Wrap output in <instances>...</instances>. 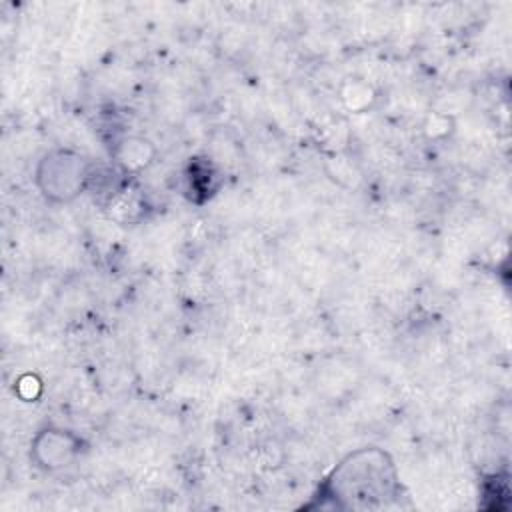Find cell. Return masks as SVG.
Masks as SVG:
<instances>
[{"mask_svg":"<svg viewBox=\"0 0 512 512\" xmlns=\"http://www.w3.org/2000/svg\"><path fill=\"white\" fill-rule=\"evenodd\" d=\"M320 506L340 510H378L400 496V476L392 456L378 446L346 454L322 480Z\"/></svg>","mask_w":512,"mask_h":512,"instance_id":"obj_1","label":"cell"},{"mask_svg":"<svg viewBox=\"0 0 512 512\" xmlns=\"http://www.w3.org/2000/svg\"><path fill=\"white\" fill-rule=\"evenodd\" d=\"M94 160L86 154L54 146L46 150L34 168V186L50 204H70L90 190Z\"/></svg>","mask_w":512,"mask_h":512,"instance_id":"obj_2","label":"cell"},{"mask_svg":"<svg viewBox=\"0 0 512 512\" xmlns=\"http://www.w3.org/2000/svg\"><path fill=\"white\" fill-rule=\"evenodd\" d=\"M86 450V440L62 426H44L30 440V460L44 472H60L74 466Z\"/></svg>","mask_w":512,"mask_h":512,"instance_id":"obj_3","label":"cell"},{"mask_svg":"<svg viewBox=\"0 0 512 512\" xmlns=\"http://www.w3.org/2000/svg\"><path fill=\"white\" fill-rule=\"evenodd\" d=\"M224 174L208 156L188 158L182 170V192L188 202L202 206L210 202L222 188Z\"/></svg>","mask_w":512,"mask_h":512,"instance_id":"obj_4","label":"cell"},{"mask_svg":"<svg viewBox=\"0 0 512 512\" xmlns=\"http://www.w3.org/2000/svg\"><path fill=\"white\" fill-rule=\"evenodd\" d=\"M156 154L158 150L154 142L140 134H122L110 144L112 164L130 178L148 170L154 164Z\"/></svg>","mask_w":512,"mask_h":512,"instance_id":"obj_5","label":"cell"},{"mask_svg":"<svg viewBox=\"0 0 512 512\" xmlns=\"http://www.w3.org/2000/svg\"><path fill=\"white\" fill-rule=\"evenodd\" d=\"M338 96H340L342 106L354 114H364V112L372 110L378 100V92L374 90V86L362 78L344 80L340 84Z\"/></svg>","mask_w":512,"mask_h":512,"instance_id":"obj_6","label":"cell"},{"mask_svg":"<svg viewBox=\"0 0 512 512\" xmlns=\"http://www.w3.org/2000/svg\"><path fill=\"white\" fill-rule=\"evenodd\" d=\"M454 130V120L446 112H432L424 122V134L428 138H446Z\"/></svg>","mask_w":512,"mask_h":512,"instance_id":"obj_7","label":"cell"},{"mask_svg":"<svg viewBox=\"0 0 512 512\" xmlns=\"http://www.w3.org/2000/svg\"><path fill=\"white\" fill-rule=\"evenodd\" d=\"M14 392L24 400V402H32L40 396L42 392V382L36 374H22L16 382H14Z\"/></svg>","mask_w":512,"mask_h":512,"instance_id":"obj_8","label":"cell"}]
</instances>
